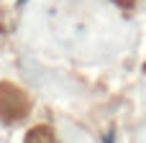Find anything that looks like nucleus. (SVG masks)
<instances>
[{"label":"nucleus","mask_w":146,"mask_h":143,"mask_svg":"<svg viewBox=\"0 0 146 143\" xmlns=\"http://www.w3.org/2000/svg\"><path fill=\"white\" fill-rule=\"evenodd\" d=\"M28 115V97L13 82H0V120L18 123Z\"/></svg>","instance_id":"nucleus-1"},{"label":"nucleus","mask_w":146,"mask_h":143,"mask_svg":"<svg viewBox=\"0 0 146 143\" xmlns=\"http://www.w3.org/2000/svg\"><path fill=\"white\" fill-rule=\"evenodd\" d=\"M23 143H56V136H54L51 125H33L26 133V141Z\"/></svg>","instance_id":"nucleus-2"},{"label":"nucleus","mask_w":146,"mask_h":143,"mask_svg":"<svg viewBox=\"0 0 146 143\" xmlns=\"http://www.w3.org/2000/svg\"><path fill=\"white\" fill-rule=\"evenodd\" d=\"M118 3H121V5H131L133 0H118Z\"/></svg>","instance_id":"nucleus-3"}]
</instances>
